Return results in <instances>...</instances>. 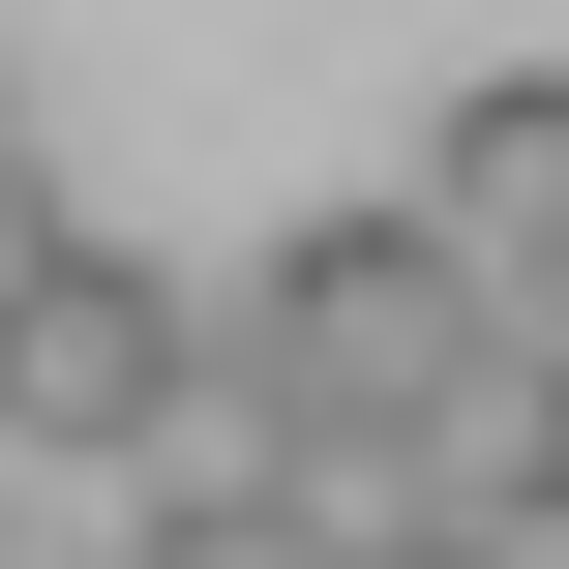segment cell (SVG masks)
<instances>
[{
	"instance_id": "3957f363",
	"label": "cell",
	"mask_w": 569,
	"mask_h": 569,
	"mask_svg": "<svg viewBox=\"0 0 569 569\" xmlns=\"http://www.w3.org/2000/svg\"><path fill=\"white\" fill-rule=\"evenodd\" d=\"M390 510H420V540H569V390H510V360H480V390L390 450Z\"/></svg>"
},
{
	"instance_id": "5b68a950",
	"label": "cell",
	"mask_w": 569,
	"mask_h": 569,
	"mask_svg": "<svg viewBox=\"0 0 569 569\" xmlns=\"http://www.w3.org/2000/svg\"><path fill=\"white\" fill-rule=\"evenodd\" d=\"M480 360H510V390H569V270H540V300H480Z\"/></svg>"
},
{
	"instance_id": "8992f818",
	"label": "cell",
	"mask_w": 569,
	"mask_h": 569,
	"mask_svg": "<svg viewBox=\"0 0 569 569\" xmlns=\"http://www.w3.org/2000/svg\"><path fill=\"white\" fill-rule=\"evenodd\" d=\"M330 569H510V540H420V510H360V540H330Z\"/></svg>"
},
{
	"instance_id": "6da1fadb",
	"label": "cell",
	"mask_w": 569,
	"mask_h": 569,
	"mask_svg": "<svg viewBox=\"0 0 569 569\" xmlns=\"http://www.w3.org/2000/svg\"><path fill=\"white\" fill-rule=\"evenodd\" d=\"M0 450H180V270L90 240L60 180L0 210Z\"/></svg>"
},
{
	"instance_id": "52a82bcc",
	"label": "cell",
	"mask_w": 569,
	"mask_h": 569,
	"mask_svg": "<svg viewBox=\"0 0 569 569\" xmlns=\"http://www.w3.org/2000/svg\"><path fill=\"white\" fill-rule=\"evenodd\" d=\"M0 210H30V90H0Z\"/></svg>"
},
{
	"instance_id": "7a4b0ae2",
	"label": "cell",
	"mask_w": 569,
	"mask_h": 569,
	"mask_svg": "<svg viewBox=\"0 0 569 569\" xmlns=\"http://www.w3.org/2000/svg\"><path fill=\"white\" fill-rule=\"evenodd\" d=\"M390 210H420L480 300H540V270H569V60H480V90H450V150H420Z\"/></svg>"
},
{
	"instance_id": "277c9868",
	"label": "cell",
	"mask_w": 569,
	"mask_h": 569,
	"mask_svg": "<svg viewBox=\"0 0 569 569\" xmlns=\"http://www.w3.org/2000/svg\"><path fill=\"white\" fill-rule=\"evenodd\" d=\"M120 569H330V510H270V480H180V510H150Z\"/></svg>"
}]
</instances>
